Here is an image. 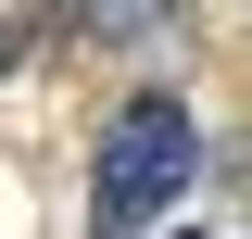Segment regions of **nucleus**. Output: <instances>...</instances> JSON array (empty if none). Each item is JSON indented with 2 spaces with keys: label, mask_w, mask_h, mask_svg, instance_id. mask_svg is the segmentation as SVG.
I'll return each instance as SVG.
<instances>
[{
  "label": "nucleus",
  "mask_w": 252,
  "mask_h": 239,
  "mask_svg": "<svg viewBox=\"0 0 252 239\" xmlns=\"http://www.w3.org/2000/svg\"><path fill=\"white\" fill-rule=\"evenodd\" d=\"M202 177V126H189L177 89H139L114 126H101L89 164V239H152V214H177V189Z\"/></svg>",
  "instance_id": "1"
},
{
  "label": "nucleus",
  "mask_w": 252,
  "mask_h": 239,
  "mask_svg": "<svg viewBox=\"0 0 252 239\" xmlns=\"http://www.w3.org/2000/svg\"><path fill=\"white\" fill-rule=\"evenodd\" d=\"M13 63H26V13H0V76H13Z\"/></svg>",
  "instance_id": "2"
}]
</instances>
